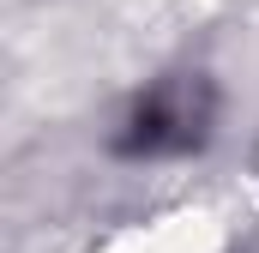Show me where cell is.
I'll return each mask as SVG.
<instances>
[{"mask_svg":"<svg viewBox=\"0 0 259 253\" xmlns=\"http://www.w3.org/2000/svg\"><path fill=\"white\" fill-rule=\"evenodd\" d=\"M199 126H205V91H199V85H163V91H151V97L139 103L133 133H127V151H145V157H157V151H187L199 139Z\"/></svg>","mask_w":259,"mask_h":253,"instance_id":"obj_1","label":"cell"}]
</instances>
